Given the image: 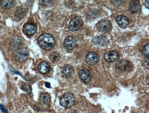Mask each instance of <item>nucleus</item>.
Listing matches in <instances>:
<instances>
[{"mask_svg":"<svg viewBox=\"0 0 149 113\" xmlns=\"http://www.w3.org/2000/svg\"><path fill=\"white\" fill-rule=\"evenodd\" d=\"M14 1L11 0H1L0 1V4L2 8L4 9H8L14 6Z\"/></svg>","mask_w":149,"mask_h":113,"instance_id":"nucleus-19","label":"nucleus"},{"mask_svg":"<svg viewBox=\"0 0 149 113\" xmlns=\"http://www.w3.org/2000/svg\"><path fill=\"white\" fill-rule=\"evenodd\" d=\"M93 43L96 45L101 46H107L109 44V40L107 37L105 36H100L95 37L92 40Z\"/></svg>","mask_w":149,"mask_h":113,"instance_id":"nucleus-8","label":"nucleus"},{"mask_svg":"<svg viewBox=\"0 0 149 113\" xmlns=\"http://www.w3.org/2000/svg\"><path fill=\"white\" fill-rule=\"evenodd\" d=\"M142 54L144 56L148 57L149 55V44H147L145 45L142 50Z\"/></svg>","mask_w":149,"mask_h":113,"instance_id":"nucleus-22","label":"nucleus"},{"mask_svg":"<svg viewBox=\"0 0 149 113\" xmlns=\"http://www.w3.org/2000/svg\"><path fill=\"white\" fill-rule=\"evenodd\" d=\"M45 86L47 87H48V88H50L51 87V85H50V83L46 82L45 83Z\"/></svg>","mask_w":149,"mask_h":113,"instance_id":"nucleus-30","label":"nucleus"},{"mask_svg":"<svg viewBox=\"0 0 149 113\" xmlns=\"http://www.w3.org/2000/svg\"><path fill=\"white\" fill-rule=\"evenodd\" d=\"M22 89L23 91L27 93H30L31 92V88L30 85L29 84H25L23 85Z\"/></svg>","mask_w":149,"mask_h":113,"instance_id":"nucleus-24","label":"nucleus"},{"mask_svg":"<svg viewBox=\"0 0 149 113\" xmlns=\"http://www.w3.org/2000/svg\"><path fill=\"white\" fill-rule=\"evenodd\" d=\"M98 15V13H97V11H91L88 14V18L90 19H93V18L95 19L96 18L97 15Z\"/></svg>","mask_w":149,"mask_h":113,"instance_id":"nucleus-23","label":"nucleus"},{"mask_svg":"<svg viewBox=\"0 0 149 113\" xmlns=\"http://www.w3.org/2000/svg\"><path fill=\"white\" fill-rule=\"evenodd\" d=\"M99 60V56L96 53L90 52L86 56V60L88 65L90 66L95 65Z\"/></svg>","mask_w":149,"mask_h":113,"instance_id":"nucleus-6","label":"nucleus"},{"mask_svg":"<svg viewBox=\"0 0 149 113\" xmlns=\"http://www.w3.org/2000/svg\"><path fill=\"white\" fill-rule=\"evenodd\" d=\"M75 98L73 94L67 93L63 95L61 98L60 103L61 106L65 108H71L74 102Z\"/></svg>","mask_w":149,"mask_h":113,"instance_id":"nucleus-2","label":"nucleus"},{"mask_svg":"<svg viewBox=\"0 0 149 113\" xmlns=\"http://www.w3.org/2000/svg\"><path fill=\"white\" fill-rule=\"evenodd\" d=\"M43 2L44 4L45 5H48L50 4L51 2H52V1H42Z\"/></svg>","mask_w":149,"mask_h":113,"instance_id":"nucleus-27","label":"nucleus"},{"mask_svg":"<svg viewBox=\"0 0 149 113\" xmlns=\"http://www.w3.org/2000/svg\"><path fill=\"white\" fill-rule=\"evenodd\" d=\"M0 109H1V111L3 112L4 113H8L7 110L6 109L5 107L3 105H0Z\"/></svg>","mask_w":149,"mask_h":113,"instance_id":"nucleus-25","label":"nucleus"},{"mask_svg":"<svg viewBox=\"0 0 149 113\" xmlns=\"http://www.w3.org/2000/svg\"><path fill=\"white\" fill-rule=\"evenodd\" d=\"M60 59L61 56L59 53L56 52H53L50 55V59L52 62H57L59 61Z\"/></svg>","mask_w":149,"mask_h":113,"instance_id":"nucleus-20","label":"nucleus"},{"mask_svg":"<svg viewBox=\"0 0 149 113\" xmlns=\"http://www.w3.org/2000/svg\"><path fill=\"white\" fill-rule=\"evenodd\" d=\"M38 70L42 74H46L50 71V67L49 64L46 62L40 63L38 66Z\"/></svg>","mask_w":149,"mask_h":113,"instance_id":"nucleus-16","label":"nucleus"},{"mask_svg":"<svg viewBox=\"0 0 149 113\" xmlns=\"http://www.w3.org/2000/svg\"><path fill=\"white\" fill-rule=\"evenodd\" d=\"M15 18L17 20H20L25 16V12L22 8H18L15 10L14 12Z\"/></svg>","mask_w":149,"mask_h":113,"instance_id":"nucleus-18","label":"nucleus"},{"mask_svg":"<svg viewBox=\"0 0 149 113\" xmlns=\"http://www.w3.org/2000/svg\"><path fill=\"white\" fill-rule=\"evenodd\" d=\"M111 25V23L109 20L102 21L98 24L97 29L101 32H106L110 30Z\"/></svg>","mask_w":149,"mask_h":113,"instance_id":"nucleus-10","label":"nucleus"},{"mask_svg":"<svg viewBox=\"0 0 149 113\" xmlns=\"http://www.w3.org/2000/svg\"><path fill=\"white\" fill-rule=\"evenodd\" d=\"M40 102L45 105H48L50 103V96L47 94H44L41 96Z\"/></svg>","mask_w":149,"mask_h":113,"instance_id":"nucleus-21","label":"nucleus"},{"mask_svg":"<svg viewBox=\"0 0 149 113\" xmlns=\"http://www.w3.org/2000/svg\"><path fill=\"white\" fill-rule=\"evenodd\" d=\"M112 1V2H113L114 3L116 2L117 3L114 4L116 5H118L121 4V3H122V1Z\"/></svg>","mask_w":149,"mask_h":113,"instance_id":"nucleus-29","label":"nucleus"},{"mask_svg":"<svg viewBox=\"0 0 149 113\" xmlns=\"http://www.w3.org/2000/svg\"><path fill=\"white\" fill-rule=\"evenodd\" d=\"M116 21L118 25H119L121 28H126L127 25L129 24V21L126 17L123 15H118L117 17Z\"/></svg>","mask_w":149,"mask_h":113,"instance_id":"nucleus-12","label":"nucleus"},{"mask_svg":"<svg viewBox=\"0 0 149 113\" xmlns=\"http://www.w3.org/2000/svg\"><path fill=\"white\" fill-rule=\"evenodd\" d=\"M11 45L12 47L16 50L21 48V47L22 46V41L20 38L17 36H14L12 39Z\"/></svg>","mask_w":149,"mask_h":113,"instance_id":"nucleus-15","label":"nucleus"},{"mask_svg":"<svg viewBox=\"0 0 149 113\" xmlns=\"http://www.w3.org/2000/svg\"><path fill=\"white\" fill-rule=\"evenodd\" d=\"M130 9L133 13H137L141 10V5L139 1H131L130 4Z\"/></svg>","mask_w":149,"mask_h":113,"instance_id":"nucleus-14","label":"nucleus"},{"mask_svg":"<svg viewBox=\"0 0 149 113\" xmlns=\"http://www.w3.org/2000/svg\"><path fill=\"white\" fill-rule=\"evenodd\" d=\"M74 68L70 65H66L62 68V74L65 78L71 77L74 73Z\"/></svg>","mask_w":149,"mask_h":113,"instance_id":"nucleus-13","label":"nucleus"},{"mask_svg":"<svg viewBox=\"0 0 149 113\" xmlns=\"http://www.w3.org/2000/svg\"><path fill=\"white\" fill-rule=\"evenodd\" d=\"M77 44V40L73 36L68 37L63 42L64 46L68 50H72L74 49Z\"/></svg>","mask_w":149,"mask_h":113,"instance_id":"nucleus-7","label":"nucleus"},{"mask_svg":"<svg viewBox=\"0 0 149 113\" xmlns=\"http://www.w3.org/2000/svg\"><path fill=\"white\" fill-rule=\"evenodd\" d=\"M37 41L40 47L45 50H51L55 44L54 37L49 33H44L40 36Z\"/></svg>","mask_w":149,"mask_h":113,"instance_id":"nucleus-1","label":"nucleus"},{"mask_svg":"<svg viewBox=\"0 0 149 113\" xmlns=\"http://www.w3.org/2000/svg\"><path fill=\"white\" fill-rule=\"evenodd\" d=\"M79 76L83 82L88 83L91 81V73L87 69H83L79 72Z\"/></svg>","mask_w":149,"mask_h":113,"instance_id":"nucleus-11","label":"nucleus"},{"mask_svg":"<svg viewBox=\"0 0 149 113\" xmlns=\"http://www.w3.org/2000/svg\"><path fill=\"white\" fill-rule=\"evenodd\" d=\"M116 67L117 69L119 70L127 71H131L133 68L132 63L129 60H120L117 63L116 65Z\"/></svg>","mask_w":149,"mask_h":113,"instance_id":"nucleus-5","label":"nucleus"},{"mask_svg":"<svg viewBox=\"0 0 149 113\" xmlns=\"http://www.w3.org/2000/svg\"><path fill=\"white\" fill-rule=\"evenodd\" d=\"M14 55L17 61L24 62L28 58L29 53L26 49L21 48L15 51Z\"/></svg>","mask_w":149,"mask_h":113,"instance_id":"nucleus-4","label":"nucleus"},{"mask_svg":"<svg viewBox=\"0 0 149 113\" xmlns=\"http://www.w3.org/2000/svg\"><path fill=\"white\" fill-rule=\"evenodd\" d=\"M149 1L148 0V1H145L144 2V5L146 6L147 8H149Z\"/></svg>","mask_w":149,"mask_h":113,"instance_id":"nucleus-26","label":"nucleus"},{"mask_svg":"<svg viewBox=\"0 0 149 113\" xmlns=\"http://www.w3.org/2000/svg\"><path fill=\"white\" fill-rule=\"evenodd\" d=\"M105 60L110 62H117L119 59V54L115 51H110L105 54Z\"/></svg>","mask_w":149,"mask_h":113,"instance_id":"nucleus-9","label":"nucleus"},{"mask_svg":"<svg viewBox=\"0 0 149 113\" xmlns=\"http://www.w3.org/2000/svg\"><path fill=\"white\" fill-rule=\"evenodd\" d=\"M24 30L25 32L28 35H34L36 32V28L33 24H28L24 26Z\"/></svg>","mask_w":149,"mask_h":113,"instance_id":"nucleus-17","label":"nucleus"},{"mask_svg":"<svg viewBox=\"0 0 149 113\" xmlns=\"http://www.w3.org/2000/svg\"><path fill=\"white\" fill-rule=\"evenodd\" d=\"M146 64L144 66H149V65H148V63H149V60H143V64Z\"/></svg>","mask_w":149,"mask_h":113,"instance_id":"nucleus-28","label":"nucleus"},{"mask_svg":"<svg viewBox=\"0 0 149 113\" xmlns=\"http://www.w3.org/2000/svg\"><path fill=\"white\" fill-rule=\"evenodd\" d=\"M83 24L82 18L79 17H76L72 19L68 25V28L72 31H76L79 30Z\"/></svg>","mask_w":149,"mask_h":113,"instance_id":"nucleus-3","label":"nucleus"}]
</instances>
